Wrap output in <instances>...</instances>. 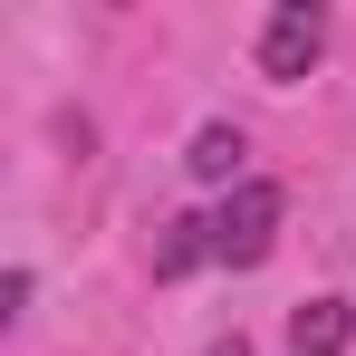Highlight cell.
Masks as SVG:
<instances>
[{
  "label": "cell",
  "mask_w": 356,
  "mask_h": 356,
  "mask_svg": "<svg viewBox=\"0 0 356 356\" xmlns=\"http://www.w3.org/2000/svg\"><path fill=\"white\" fill-rule=\"evenodd\" d=\"M241 154H250V145H241V125H202L183 164H193V174H202V183H232V174H241Z\"/></svg>",
  "instance_id": "5"
},
{
  "label": "cell",
  "mask_w": 356,
  "mask_h": 356,
  "mask_svg": "<svg viewBox=\"0 0 356 356\" xmlns=\"http://www.w3.org/2000/svg\"><path fill=\"white\" fill-rule=\"evenodd\" d=\"M318 49H327V19L308 10V0H289V10H270V29H260V77H308L318 67Z\"/></svg>",
  "instance_id": "2"
},
{
  "label": "cell",
  "mask_w": 356,
  "mask_h": 356,
  "mask_svg": "<svg viewBox=\"0 0 356 356\" xmlns=\"http://www.w3.org/2000/svg\"><path fill=\"white\" fill-rule=\"evenodd\" d=\"M212 356H250V347H241V337H222V347H212Z\"/></svg>",
  "instance_id": "6"
},
{
  "label": "cell",
  "mask_w": 356,
  "mask_h": 356,
  "mask_svg": "<svg viewBox=\"0 0 356 356\" xmlns=\"http://www.w3.org/2000/svg\"><path fill=\"white\" fill-rule=\"evenodd\" d=\"M270 241H280V183H241L232 202L212 212V260L222 270H260Z\"/></svg>",
  "instance_id": "1"
},
{
  "label": "cell",
  "mask_w": 356,
  "mask_h": 356,
  "mask_svg": "<svg viewBox=\"0 0 356 356\" xmlns=\"http://www.w3.org/2000/svg\"><path fill=\"white\" fill-rule=\"evenodd\" d=\"M347 337H356L347 298H308V308H289V347H298V356H337Z\"/></svg>",
  "instance_id": "3"
},
{
  "label": "cell",
  "mask_w": 356,
  "mask_h": 356,
  "mask_svg": "<svg viewBox=\"0 0 356 356\" xmlns=\"http://www.w3.org/2000/svg\"><path fill=\"white\" fill-rule=\"evenodd\" d=\"M193 260H212V222L183 212V222H164V241H154V280H183Z\"/></svg>",
  "instance_id": "4"
}]
</instances>
